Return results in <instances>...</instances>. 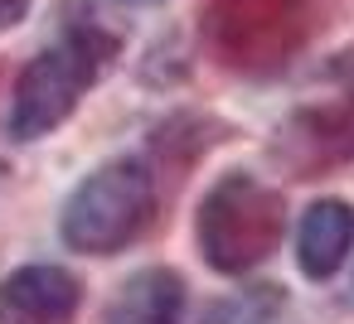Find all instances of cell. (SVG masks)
<instances>
[{"label":"cell","mask_w":354,"mask_h":324,"mask_svg":"<svg viewBox=\"0 0 354 324\" xmlns=\"http://www.w3.org/2000/svg\"><path fill=\"white\" fill-rule=\"evenodd\" d=\"M112 59H117V39L97 25H78L59 44H49L15 83L10 136L15 141H39L54 126H64L73 117V107L88 97V88L107 73Z\"/></svg>","instance_id":"1"},{"label":"cell","mask_w":354,"mask_h":324,"mask_svg":"<svg viewBox=\"0 0 354 324\" xmlns=\"http://www.w3.org/2000/svg\"><path fill=\"white\" fill-rule=\"evenodd\" d=\"M286 232V203H281V189L262 184L257 174H223L204 203H199V223H194V237H199V252L214 271L223 276H243L252 266H262L277 242Z\"/></svg>","instance_id":"2"},{"label":"cell","mask_w":354,"mask_h":324,"mask_svg":"<svg viewBox=\"0 0 354 324\" xmlns=\"http://www.w3.org/2000/svg\"><path fill=\"white\" fill-rule=\"evenodd\" d=\"M156 218V174L141 160H112L93 170L64 203V242L88 256L127 252Z\"/></svg>","instance_id":"3"},{"label":"cell","mask_w":354,"mask_h":324,"mask_svg":"<svg viewBox=\"0 0 354 324\" xmlns=\"http://www.w3.org/2000/svg\"><path fill=\"white\" fill-rule=\"evenodd\" d=\"M310 30V0H209L204 39L233 73L281 68Z\"/></svg>","instance_id":"4"},{"label":"cell","mask_w":354,"mask_h":324,"mask_svg":"<svg viewBox=\"0 0 354 324\" xmlns=\"http://www.w3.org/2000/svg\"><path fill=\"white\" fill-rule=\"evenodd\" d=\"M277 155L291 165L296 179H310L315 170L349 160V155H354V88H349L344 97L325 102V107L301 112V117L281 131Z\"/></svg>","instance_id":"5"},{"label":"cell","mask_w":354,"mask_h":324,"mask_svg":"<svg viewBox=\"0 0 354 324\" xmlns=\"http://www.w3.org/2000/svg\"><path fill=\"white\" fill-rule=\"evenodd\" d=\"M83 285L64 266H20L0 281V324H73Z\"/></svg>","instance_id":"6"},{"label":"cell","mask_w":354,"mask_h":324,"mask_svg":"<svg viewBox=\"0 0 354 324\" xmlns=\"http://www.w3.org/2000/svg\"><path fill=\"white\" fill-rule=\"evenodd\" d=\"M354 252V208L344 199H320L306 208L296 232V261L310 281H330Z\"/></svg>","instance_id":"7"},{"label":"cell","mask_w":354,"mask_h":324,"mask_svg":"<svg viewBox=\"0 0 354 324\" xmlns=\"http://www.w3.org/2000/svg\"><path fill=\"white\" fill-rule=\"evenodd\" d=\"M185 319V276L170 266L136 271L102 310V324H180Z\"/></svg>","instance_id":"8"},{"label":"cell","mask_w":354,"mask_h":324,"mask_svg":"<svg viewBox=\"0 0 354 324\" xmlns=\"http://www.w3.org/2000/svg\"><path fill=\"white\" fill-rule=\"evenodd\" d=\"M281 310H286V290L272 281H257V285H243V290L214 300L199 324H272Z\"/></svg>","instance_id":"9"},{"label":"cell","mask_w":354,"mask_h":324,"mask_svg":"<svg viewBox=\"0 0 354 324\" xmlns=\"http://www.w3.org/2000/svg\"><path fill=\"white\" fill-rule=\"evenodd\" d=\"M30 10V0H0V30H15Z\"/></svg>","instance_id":"10"},{"label":"cell","mask_w":354,"mask_h":324,"mask_svg":"<svg viewBox=\"0 0 354 324\" xmlns=\"http://www.w3.org/2000/svg\"><path fill=\"white\" fill-rule=\"evenodd\" d=\"M117 6H151V0H117Z\"/></svg>","instance_id":"11"}]
</instances>
